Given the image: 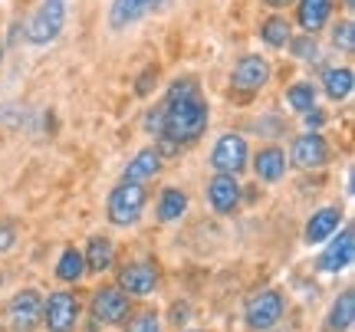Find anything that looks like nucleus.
Returning a JSON list of instances; mask_svg holds the SVG:
<instances>
[{
    "label": "nucleus",
    "mask_w": 355,
    "mask_h": 332,
    "mask_svg": "<svg viewBox=\"0 0 355 332\" xmlns=\"http://www.w3.org/2000/svg\"><path fill=\"white\" fill-rule=\"evenodd\" d=\"M234 86L243 92H254L260 89L266 79H270V63H266L263 56H243L241 63L234 66Z\"/></svg>",
    "instance_id": "obj_12"
},
{
    "label": "nucleus",
    "mask_w": 355,
    "mask_h": 332,
    "mask_svg": "<svg viewBox=\"0 0 355 332\" xmlns=\"http://www.w3.org/2000/svg\"><path fill=\"white\" fill-rule=\"evenodd\" d=\"M352 254H355L352 230H343V234L326 247V254L319 256V267L326 270V273H339V270H345L349 263H352Z\"/></svg>",
    "instance_id": "obj_13"
},
{
    "label": "nucleus",
    "mask_w": 355,
    "mask_h": 332,
    "mask_svg": "<svg viewBox=\"0 0 355 332\" xmlns=\"http://www.w3.org/2000/svg\"><path fill=\"white\" fill-rule=\"evenodd\" d=\"M332 3L336 0H300L296 17H300V26H303L309 37L326 26V20H329V13H332Z\"/></svg>",
    "instance_id": "obj_14"
},
{
    "label": "nucleus",
    "mask_w": 355,
    "mask_h": 332,
    "mask_svg": "<svg viewBox=\"0 0 355 332\" xmlns=\"http://www.w3.org/2000/svg\"><path fill=\"white\" fill-rule=\"evenodd\" d=\"M343 3H345V7H349V10H352V7H355V0H343Z\"/></svg>",
    "instance_id": "obj_32"
},
{
    "label": "nucleus",
    "mask_w": 355,
    "mask_h": 332,
    "mask_svg": "<svg viewBox=\"0 0 355 332\" xmlns=\"http://www.w3.org/2000/svg\"><path fill=\"white\" fill-rule=\"evenodd\" d=\"M283 316V296L277 290H266V293H257L250 303H247V326L250 329H273Z\"/></svg>",
    "instance_id": "obj_6"
},
{
    "label": "nucleus",
    "mask_w": 355,
    "mask_h": 332,
    "mask_svg": "<svg viewBox=\"0 0 355 332\" xmlns=\"http://www.w3.org/2000/svg\"><path fill=\"white\" fill-rule=\"evenodd\" d=\"M322 82H326V92L329 99H345L352 92V69H326L322 73Z\"/></svg>",
    "instance_id": "obj_21"
},
{
    "label": "nucleus",
    "mask_w": 355,
    "mask_h": 332,
    "mask_svg": "<svg viewBox=\"0 0 355 332\" xmlns=\"http://www.w3.org/2000/svg\"><path fill=\"white\" fill-rule=\"evenodd\" d=\"M329 158V145L319 132H309V135H300L293 141V165L300 168H319Z\"/></svg>",
    "instance_id": "obj_10"
},
{
    "label": "nucleus",
    "mask_w": 355,
    "mask_h": 332,
    "mask_svg": "<svg viewBox=\"0 0 355 332\" xmlns=\"http://www.w3.org/2000/svg\"><path fill=\"white\" fill-rule=\"evenodd\" d=\"M7 316H10V326L13 332H30L37 326V320L43 316V303H40V293L37 290H24L10 299L7 306Z\"/></svg>",
    "instance_id": "obj_8"
},
{
    "label": "nucleus",
    "mask_w": 355,
    "mask_h": 332,
    "mask_svg": "<svg viewBox=\"0 0 355 332\" xmlns=\"http://www.w3.org/2000/svg\"><path fill=\"white\" fill-rule=\"evenodd\" d=\"M13 241H17V237H13V227H7V224H0V250H10Z\"/></svg>",
    "instance_id": "obj_28"
},
{
    "label": "nucleus",
    "mask_w": 355,
    "mask_h": 332,
    "mask_svg": "<svg viewBox=\"0 0 355 332\" xmlns=\"http://www.w3.org/2000/svg\"><path fill=\"white\" fill-rule=\"evenodd\" d=\"M155 286H158V270L152 263H128L122 273H119V290L122 293H135V296H148L155 293Z\"/></svg>",
    "instance_id": "obj_9"
},
{
    "label": "nucleus",
    "mask_w": 355,
    "mask_h": 332,
    "mask_svg": "<svg viewBox=\"0 0 355 332\" xmlns=\"http://www.w3.org/2000/svg\"><path fill=\"white\" fill-rule=\"evenodd\" d=\"M260 37H263V43H270V46H283V43L290 40V24H286L283 17H270V20L260 26Z\"/></svg>",
    "instance_id": "obj_25"
},
{
    "label": "nucleus",
    "mask_w": 355,
    "mask_h": 332,
    "mask_svg": "<svg viewBox=\"0 0 355 332\" xmlns=\"http://www.w3.org/2000/svg\"><path fill=\"white\" fill-rule=\"evenodd\" d=\"M293 50H296V56H309V53H316V43H309V40H296V43H293Z\"/></svg>",
    "instance_id": "obj_29"
},
{
    "label": "nucleus",
    "mask_w": 355,
    "mask_h": 332,
    "mask_svg": "<svg viewBox=\"0 0 355 332\" xmlns=\"http://www.w3.org/2000/svg\"><path fill=\"white\" fill-rule=\"evenodd\" d=\"M128 332H162V326H158L155 313H139L135 320L128 322Z\"/></svg>",
    "instance_id": "obj_27"
},
{
    "label": "nucleus",
    "mask_w": 355,
    "mask_h": 332,
    "mask_svg": "<svg viewBox=\"0 0 355 332\" xmlns=\"http://www.w3.org/2000/svg\"><path fill=\"white\" fill-rule=\"evenodd\" d=\"M254 171H257V178H263V181H279L283 171H286V155L279 152V148H263L254 158Z\"/></svg>",
    "instance_id": "obj_18"
},
{
    "label": "nucleus",
    "mask_w": 355,
    "mask_h": 332,
    "mask_svg": "<svg viewBox=\"0 0 355 332\" xmlns=\"http://www.w3.org/2000/svg\"><path fill=\"white\" fill-rule=\"evenodd\" d=\"M76 316H79V299L73 293H66V290L53 293L46 299V306H43V322H46L50 332H69Z\"/></svg>",
    "instance_id": "obj_5"
},
{
    "label": "nucleus",
    "mask_w": 355,
    "mask_h": 332,
    "mask_svg": "<svg viewBox=\"0 0 355 332\" xmlns=\"http://www.w3.org/2000/svg\"><path fill=\"white\" fill-rule=\"evenodd\" d=\"M0 283H3V273H0Z\"/></svg>",
    "instance_id": "obj_33"
},
{
    "label": "nucleus",
    "mask_w": 355,
    "mask_h": 332,
    "mask_svg": "<svg viewBox=\"0 0 355 332\" xmlns=\"http://www.w3.org/2000/svg\"><path fill=\"white\" fill-rule=\"evenodd\" d=\"M286 103L296 109V112H313V105H316V89L309 86V82H296L286 89Z\"/></svg>",
    "instance_id": "obj_24"
},
{
    "label": "nucleus",
    "mask_w": 355,
    "mask_h": 332,
    "mask_svg": "<svg viewBox=\"0 0 355 332\" xmlns=\"http://www.w3.org/2000/svg\"><path fill=\"white\" fill-rule=\"evenodd\" d=\"M270 7H286V3H293V0H266Z\"/></svg>",
    "instance_id": "obj_31"
},
{
    "label": "nucleus",
    "mask_w": 355,
    "mask_h": 332,
    "mask_svg": "<svg viewBox=\"0 0 355 332\" xmlns=\"http://www.w3.org/2000/svg\"><path fill=\"white\" fill-rule=\"evenodd\" d=\"M339 220H343V214H339L336 207H322V211H316L313 220L306 224V241L319 243V241H326V237H332V234L339 230Z\"/></svg>",
    "instance_id": "obj_17"
},
{
    "label": "nucleus",
    "mask_w": 355,
    "mask_h": 332,
    "mask_svg": "<svg viewBox=\"0 0 355 332\" xmlns=\"http://www.w3.org/2000/svg\"><path fill=\"white\" fill-rule=\"evenodd\" d=\"M211 165L220 171V175H237L243 165H247V141L241 135H224V139L214 145V155H211Z\"/></svg>",
    "instance_id": "obj_7"
},
{
    "label": "nucleus",
    "mask_w": 355,
    "mask_h": 332,
    "mask_svg": "<svg viewBox=\"0 0 355 332\" xmlns=\"http://www.w3.org/2000/svg\"><path fill=\"white\" fill-rule=\"evenodd\" d=\"M332 40H336V46L345 53L355 50V26L352 20H343V24H336V33H332Z\"/></svg>",
    "instance_id": "obj_26"
},
{
    "label": "nucleus",
    "mask_w": 355,
    "mask_h": 332,
    "mask_svg": "<svg viewBox=\"0 0 355 332\" xmlns=\"http://www.w3.org/2000/svg\"><path fill=\"white\" fill-rule=\"evenodd\" d=\"M207 201L217 214H230L237 201H241V184L234 175H217V178L207 181Z\"/></svg>",
    "instance_id": "obj_11"
},
{
    "label": "nucleus",
    "mask_w": 355,
    "mask_h": 332,
    "mask_svg": "<svg viewBox=\"0 0 355 332\" xmlns=\"http://www.w3.org/2000/svg\"><path fill=\"white\" fill-rule=\"evenodd\" d=\"M306 119H309V125H319V122H322V112H306Z\"/></svg>",
    "instance_id": "obj_30"
},
{
    "label": "nucleus",
    "mask_w": 355,
    "mask_h": 332,
    "mask_svg": "<svg viewBox=\"0 0 355 332\" xmlns=\"http://www.w3.org/2000/svg\"><path fill=\"white\" fill-rule=\"evenodd\" d=\"M162 0H115L112 3V13H109V24L115 30H122V26L135 24L139 17H145L148 10H155Z\"/></svg>",
    "instance_id": "obj_16"
},
{
    "label": "nucleus",
    "mask_w": 355,
    "mask_h": 332,
    "mask_svg": "<svg viewBox=\"0 0 355 332\" xmlns=\"http://www.w3.org/2000/svg\"><path fill=\"white\" fill-rule=\"evenodd\" d=\"M184 211H188V198L178 191V188H168V191L162 194V201H158V218L162 220H178Z\"/></svg>",
    "instance_id": "obj_23"
},
{
    "label": "nucleus",
    "mask_w": 355,
    "mask_h": 332,
    "mask_svg": "<svg viewBox=\"0 0 355 332\" xmlns=\"http://www.w3.org/2000/svg\"><path fill=\"white\" fill-rule=\"evenodd\" d=\"M63 20H66V3L63 0H43L40 3V10L30 17V24H26V40L30 43H53V40L60 37V30H63Z\"/></svg>",
    "instance_id": "obj_2"
},
{
    "label": "nucleus",
    "mask_w": 355,
    "mask_h": 332,
    "mask_svg": "<svg viewBox=\"0 0 355 332\" xmlns=\"http://www.w3.org/2000/svg\"><path fill=\"white\" fill-rule=\"evenodd\" d=\"M352 316H355V293H352V290H345V293L336 299V306H332L329 326L343 332V329H349V326H352Z\"/></svg>",
    "instance_id": "obj_22"
},
{
    "label": "nucleus",
    "mask_w": 355,
    "mask_h": 332,
    "mask_svg": "<svg viewBox=\"0 0 355 332\" xmlns=\"http://www.w3.org/2000/svg\"><path fill=\"white\" fill-rule=\"evenodd\" d=\"M83 260H86V270H96V273L109 270L112 267V243L105 241V237H92V241H89V250L83 254Z\"/></svg>",
    "instance_id": "obj_19"
},
{
    "label": "nucleus",
    "mask_w": 355,
    "mask_h": 332,
    "mask_svg": "<svg viewBox=\"0 0 355 332\" xmlns=\"http://www.w3.org/2000/svg\"><path fill=\"white\" fill-rule=\"evenodd\" d=\"M162 171V152L158 148H145L132 158V165L125 168V184H141V181L155 178Z\"/></svg>",
    "instance_id": "obj_15"
},
{
    "label": "nucleus",
    "mask_w": 355,
    "mask_h": 332,
    "mask_svg": "<svg viewBox=\"0 0 355 332\" xmlns=\"http://www.w3.org/2000/svg\"><path fill=\"white\" fill-rule=\"evenodd\" d=\"M204 128H207V105L198 96V86L191 79H181L171 86L162 109V135H168L175 145H184L198 139Z\"/></svg>",
    "instance_id": "obj_1"
},
{
    "label": "nucleus",
    "mask_w": 355,
    "mask_h": 332,
    "mask_svg": "<svg viewBox=\"0 0 355 332\" xmlns=\"http://www.w3.org/2000/svg\"><path fill=\"white\" fill-rule=\"evenodd\" d=\"M128 293H122L119 286H102L92 293V316L96 322H105V326H115L128 316Z\"/></svg>",
    "instance_id": "obj_4"
},
{
    "label": "nucleus",
    "mask_w": 355,
    "mask_h": 332,
    "mask_svg": "<svg viewBox=\"0 0 355 332\" xmlns=\"http://www.w3.org/2000/svg\"><path fill=\"white\" fill-rule=\"evenodd\" d=\"M141 207H145V188L141 184H119L109 194V220L119 227H128L141 218Z\"/></svg>",
    "instance_id": "obj_3"
},
{
    "label": "nucleus",
    "mask_w": 355,
    "mask_h": 332,
    "mask_svg": "<svg viewBox=\"0 0 355 332\" xmlns=\"http://www.w3.org/2000/svg\"><path fill=\"white\" fill-rule=\"evenodd\" d=\"M83 273H86V260H83V254H79L76 247L63 250L60 263H56V277H60V280H66V283H76Z\"/></svg>",
    "instance_id": "obj_20"
}]
</instances>
